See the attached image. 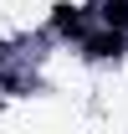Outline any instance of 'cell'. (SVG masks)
<instances>
[{
	"label": "cell",
	"mask_w": 128,
	"mask_h": 134,
	"mask_svg": "<svg viewBox=\"0 0 128 134\" xmlns=\"http://www.w3.org/2000/svg\"><path fill=\"white\" fill-rule=\"evenodd\" d=\"M118 52H123V31H118V26H108L103 36H87V57H97V62H108Z\"/></svg>",
	"instance_id": "6da1fadb"
},
{
	"label": "cell",
	"mask_w": 128,
	"mask_h": 134,
	"mask_svg": "<svg viewBox=\"0 0 128 134\" xmlns=\"http://www.w3.org/2000/svg\"><path fill=\"white\" fill-rule=\"evenodd\" d=\"M51 26H56L62 36H82V26H87V21H82V10H77V5H56Z\"/></svg>",
	"instance_id": "7a4b0ae2"
},
{
	"label": "cell",
	"mask_w": 128,
	"mask_h": 134,
	"mask_svg": "<svg viewBox=\"0 0 128 134\" xmlns=\"http://www.w3.org/2000/svg\"><path fill=\"white\" fill-rule=\"evenodd\" d=\"M103 21L118 26V31H128V0H103Z\"/></svg>",
	"instance_id": "3957f363"
}]
</instances>
